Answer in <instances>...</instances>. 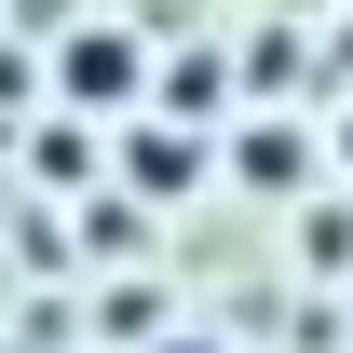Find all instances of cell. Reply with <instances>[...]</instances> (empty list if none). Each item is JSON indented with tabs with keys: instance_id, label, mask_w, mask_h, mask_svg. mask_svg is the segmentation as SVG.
I'll list each match as a JSON object with an SVG mask.
<instances>
[{
	"instance_id": "7",
	"label": "cell",
	"mask_w": 353,
	"mask_h": 353,
	"mask_svg": "<svg viewBox=\"0 0 353 353\" xmlns=\"http://www.w3.org/2000/svg\"><path fill=\"white\" fill-rule=\"evenodd\" d=\"M340 163H353V109H340Z\"/></svg>"
},
{
	"instance_id": "2",
	"label": "cell",
	"mask_w": 353,
	"mask_h": 353,
	"mask_svg": "<svg viewBox=\"0 0 353 353\" xmlns=\"http://www.w3.org/2000/svg\"><path fill=\"white\" fill-rule=\"evenodd\" d=\"M123 176L150 190V204H163V190H204V136H190V123H136L123 136Z\"/></svg>"
},
{
	"instance_id": "3",
	"label": "cell",
	"mask_w": 353,
	"mask_h": 353,
	"mask_svg": "<svg viewBox=\"0 0 353 353\" xmlns=\"http://www.w3.org/2000/svg\"><path fill=\"white\" fill-rule=\"evenodd\" d=\"M218 109H231V68H218V54H204V41H190V54H176V68H163V109H150V123H190V136H204V123H218Z\"/></svg>"
},
{
	"instance_id": "4",
	"label": "cell",
	"mask_w": 353,
	"mask_h": 353,
	"mask_svg": "<svg viewBox=\"0 0 353 353\" xmlns=\"http://www.w3.org/2000/svg\"><path fill=\"white\" fill-rule=\"evenodd\" d=\"M231 163H245V190H299V176H312V136H299V123H272V109H259Z\"/></svg>"
},
{
	"instance_id": "5",
	"label": "cell",
	"mask_w": 353,
	"mask_h": 353,
	"mask_svg": "<svg viewBox=\"0 0 353 353\" xmlns=\"http://www.w3.org/2000/svg\"><path fill=\"white\" fill-rule=\"evenodd\" d=\"M285 68H299V28H259V41H245V82L272 95V82H285Z\"/></svg>"
},
{
	"instance_id": "6",
	"label": "cell",
	"mask_w": 353,
	"mask_h": 353,
	"mask_svg": "<svg viewBox=\"0 0 353 353\" xmlns=\"http://www.w3.org/2000/svg\"><path fill=\"white\" fill-rule=\"evenodd\" d=\"M150 353H218V340H150Z\"/></svg>"
},
{
	"instance_id": "1",
	"label": "cell",
	"mask_w": 353,
	"mask_h": 353,
	"mask_svg": "<svg viewBox=\"0 0 353 353\" xmlns=\"http://www.w3.org/2000/svg\"><path fill=\"white\" fill-rule=\"evenodd\" d=\"M54 82H68V109H136L150 95V28H68Z\"/></svg>"
}]
</instances>
